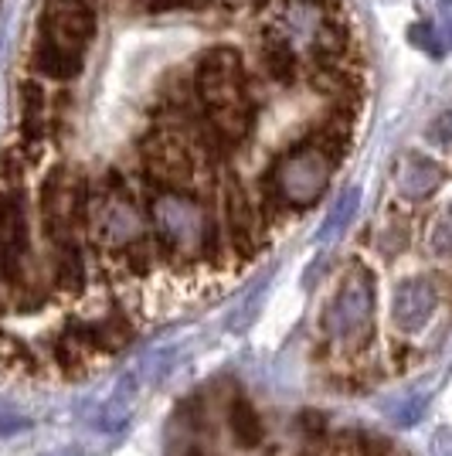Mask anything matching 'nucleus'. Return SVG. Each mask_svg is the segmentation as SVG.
<instances>
[{
    "mask_svg": "<svg viewBox=\"0 0 452 456\" xmlns=\"http://www.w3.org/2000/svg\"><path fill=\"white\" fill-rule=\"evenodd\" d=\"M449 443H452V436H449ZM439 456H452V450L446 446V439H439Z\"/></svg>",
    "mask_w": 452,
    "mask_h": 456,
    "instance_id": "f3484780",
    "label": "nucleus"
},
{
    "mask_svg": "<svg viewBox=\"0 0 452 456\" xmlns=\"http://www.w3.org/2000/svg\"><path fill=\"white\" fill-rule=\"evenodd\" d=\"M20 426H28V419L20 416L14 405H7V402L0 399V436H7V433H18Z\"/></svg>",
    "mask_w": 452,
    "mask_h": 456,
    "instance_id": "2eb2a0df",
    "label": "nucleus"
},
{
    "mask_svg": "<svg viewBox=\"0 0 452 456\" xmlns=\"http://www.w3.org/2000/svg\"><path fill=\"white\" fill-rule=\"evenodd\" d=\"M99 20H95L93 4L82 0H48L38 18L35 38L52 41L58 48H69L76 55H85L93 48Z\"/></svg>",
    "mask_w": 452,
    "mask_h": 456,
    "instance_id": "423d86ee",
    "label": "nucleus"
},
{
    "mask_svg": "<svg viewBox=\"0 0 452 456\" xmlns=\"http://www.w3.org/2000/svg\"><path fill=\"white\" fill-rule=\"evenodd\" d=\"M190 89H194V99L205 113H222V110L238 106L242 99L252 95L248 93L246 61L228 45L207 48L205 55L198 58V65L190 72Z\"/></svg>",
    "mask_w": 452,
    "mask_h": 456,
    "instance_id": "20e7f679",
    "label": "nucleus"
},
{
    "mask_svg": "<svg viewBox=\"0 0 452 456\" xmlns=\"http://www.w3.org/2000/svg\"><path fill=\"white\" fill-rule=\"evenodd\" d=\"M82 4H93V0H82Z\"/></svg>",
    "mask_w": 452,
    "mask_h": 456,
    "instance_id": "a211bd4d",
    "label": "nucleus"
},
{
    "mask_svg": "<svg viewBox=\"0 0 452 456\" xmlns=\"http://www.w3.org/2000/svg\"><path fill=\"white\" fill-rule=\"evenodd\" d=\"M259 58H262V72L276 86H293L296 76H300V55L293 45H286L279 35H265L262 48H259Z\"/></svg>",
    "mask_w": 452,
    "mask_h": 456,
    "instance_id": "9b49d317",
    "label": "nucleus"
},
{
    "mask_svg": "<svg viewBox=\"0 0 452 456\" xmlns=\"http://www.w3.org/2000/svg\"><path fill=\"white\" fill-rule=\"evenodd\" d=\"M150 235L160 246L164 266H184V263L222 266L231 256L222 235V222H214V211L184 191L157 194L150 201Z\"/></svg>",
    "mask_w": 452,
    "mask_h": 456,
    "instance_id": "f257e3e1",
    "label": "nucleus"
},
{
    "mask_svg": "<svg viewBox=\"0 0 452 456\" xmlns=\"http://www.w3.org/2000/svg\"><path fill=\"white\" fill-rule=\"evenodd\" d=\"M429 134H432L435 140H439V143H446V147H452V113L442 116V119L435 123V126L429 130Z\"/></svg>",
    "mask_w": 452,
    "mask_h": 456,
    "instance_id": "dca6fc26",
    "label": "nucleus"
},
{
    "mask_svg": "<svg viewBox=\"0 0 452 456\" xmlns=\"http://www.w3.org/2000/svg\"><path fill=\"white\" fill-rule=\"evenodd\" d=\"M398 191L408 198V201H422V198H429L439 184V167H435L429 157H422V153H408L401 164H398Z\"/></svg>",
    "mask_w": 452,
    "mask_h": 456,
    "instance_id": "9d476101",
    "label": "nucleus"
},
{
    "mask_svg": "<svg viewBox=\"0 0 452 456\" xmlns=\"http://www.w3.org/2000/svg\"><path fill=\"white\" fill-rule=\"evenodd\" d=\"M0 364L11 368V371H28L31 375V371H38V354H35V347H28L20 338L0 330Z\"/></svg>",
    "mask_w": 452,
    "mask_h": 456,
    "instance_id": "ddd939ff",
    "label": "nucleus"
},
{
    "mask_svg": "<svg viewBox=\"0 0 452 456\" xmlns=\"http://www.w3.org/2000/svg\"><path fill=\"white\" fill-rule=\"evenodd\" d=\"M188 456H201V453H188Z\"/></svg>",
    "mask_w": 452,
    "mask_h": 456,
    "instance_id": "6ab92c4d",
    "label": "nucleus"
},
{
    "mask_svg": "<svg viewBox=\"0 0 452 456\" xmlns=\"http://www.w3.org/2000/svg\"><path fill=\"white\" fill-rule=\"evenodd\" d=\"M85 232L99 248H113V252H126L133 242H140L147 235V218L136 208V194L95 191L93 218Z\"/></svg>",
    "mask_w": 452,
    "mask_h": 456,
    "instance_id": "39448f33",
    "label": "nucleus"
},
{
    "mask_svg": "<svg viewBox=\"0 0 452 456\" xmlns=\"http://www.w3.org/2000/svg\"><path fill=\"white\" fill-rule=\"evenodd\" d=\"M435 304H439V289H435L432 280H425V276L405 280L391 297V321H395L398 330L418 334L425 323L432 321Z\"/></svg>",
    "mask_w": 452,
    "mask_h": 456,
    "instance_id": "0eeeda50",
    "label": "nucleus"
},
{
    "mask_svg": "<svg viewBox=\"0 0 452 456\" xmlns=\"http://www.w3.org/2000/svg\"><path fill=\"white\" fill-rule=\"evenodd\" d=\"M228 426H231V433H235V439L242 443V446H259L265 439V426L262 419H259V412H255V405L246 399V395H235V402H231V409H228Z\"/></svg>",
    "mask_w": 452,
    "mask_h": 456,
    "instance_id": "f8f14e48",
    "label": "nucleus"
},
{
    "mask_svg": "<svg viewBox=\"0 0 452 456\" xmlns=\"http://www.w3.org/2000/svg\"><path fill=\"white\" fill-rule=\"evenodd\" d=\"M429 248H432L439 259H452V205L432 222V232H429Z\"/></svg>",
    "mask_w": 452,
    "mask_h": 456,
    "instance_id": "4468645a",
    "label": "nucleus"
},
{
    "mask_svg": "<svg viewBox=\"0 0 452 456\" xmlns=\"http://www.w3.org/2000/svg\"><path fill=\"white\" fill-rule=\"evenodd\" d=\"M85 55H76V52H69V48H58L52 41H41L35 38L31 41V48H28V65H31V72L38 78H52V82H69V78L82 76V65Z\"/></svg>",
    "mask_w": 452,
    "mask_h": 456,
    "instance_id": "1a4fd4ad",
    "label": "nucleus"
},
{
    "mask_svg": "<svg viewBox=\"0 0 452 456\" xmlns=\"http://www.w3.org/2000/svg\"><path fill=\"white\" fill-rule=\"evenodd\" d=\"M334 167L337 164L317 143L300 140V143H293L289 151L276 157V164L265 174V188L272 191V198L286 211H306L323 198Z\"/></svg>",
    "mask_w": 452,
    "mask_h": 456,
    "instance_id": "7ed1b4c3",
    "label": "nucleus"
},
{
    "mask_svg": "<svg viewBox=\"0 0 452 456\" xmlns=\"http://www.w3.org/2000/svg\"><path fill=\"white\" fill-rule=\"evenodd\" d=\"M375 314H377V297H375V273L354 263L343 273L337 293L327 300L320 314V330L323 338L340 347V351H360L375 338Z\"/></svg>",
    "mask_w": 452,
    "mask_h": 456,
    "instance_id": "f03ea898",
    "label": "nucleus"
},
{
    "mask_svg": "<svg viewBox=\"0 0 452 456\" xmlns=\"http://www.w3.org/2000/svg\"><path fill=\"white\" fill-rule=\"evenodd\" d=\"M48 280L61 293H82L89 283V263H85V248L78 239L61 242V246H48Z\"/></svg>",
    "mask_w": 452,
    "mask_h": 456,
    "instance_id": "6e6552de",
    "label": "nucleus"
}]
</instances>
